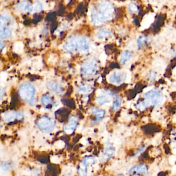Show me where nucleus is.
Here are the masks:
<instances>
[{
	"instance_id": "f257e3e1",
	"label": "nucleus",
	"mask_w": 176,
	"mask_h": 176,
	"mask_svg": "<svg viewBox=\"0 0 176 176\" xmlns=\"http://www.w3.org/2000/svg\"><path fill=\"white\" fill-rule=\"evenodd\" d=\"M145 97L154 105L160 104L163 100V96L162 94L160 92L156 91L148 92L145 94Z\"/></svg>"
},
{
	"instance_id": "f03ea898",
	"label": "nucleus",
	"mask_w": 176,
	"mask_h": 176,
	"mask_svg": "<svg viewBox=\"0 0 176 176\" xmlns=\"http://www.w3.org/2000/svg\"><path fill=\"white\" fill-rule=\"evenodd\" d=\"M95 163V159L93 157H87L83 159L80 164L79 174L80 176H87L88 167Z\"/></svg>"
},
{
	"instance_id": "7ed1b4c3",
	"label": "nucleus",
	"mask_w": 176,
	"mask_h": 176,
	"mask_svg": "<svg viewBox=\"0 0 176 176\" xmlns=\"http://www.w3.org/2000/svg\"><path fill=\"white\" fill-rule=\"evenodd\" d=\"M37 125L41 130L45 131H50L54 127V122L47 117H43L38 121Z\"/></svg>"
},
{
	"instance_id": "20e7f679",
	"label": "nucleus",
	"mask_w": 176,
	"mask_h": 176,
	"mask_svg": "<svg viewBox=\"0 0 176 176\" xmlns=\"http://www.w3.org/2000/svg\"><path fill=\"white\" fill-rule=\"evenodd\" d=\"M147 173V167L144 164L135 165L129 171V174L134 176H145Z\"/></svg>"
},
{
	"instance_id": "39448f33",
	"label": "nucleus",
	"mask_w": 176,
	"mask_h": 176,
	"mask_svg": "<svg viewBox=\"0 0 176 176\" xmlns=\"http://www.w3.org/2000/svg\"><path fill=\"white\" fill-rule=\"evenodd\" d=\"M77 125H78V122H77L76 118L75 117L72 118L69 122L63 128V130L66 133L68 134L72 133L76 128Z\"/></svg>"
},
{
	"instance_id": "423d86ee",
	"label": "nucleus",
	"mask_w": 176,
	"mask_h": 176,
	"mask_svg": "<svg viewBox=\"0 0 176 176\" xmlns=\"http://www.w3.org/2000/svg\"><path fill=\"white\" fill-rule=\"evenodd\" d=\"M126 75L123 72H115L110 78L112 82L120 84L125 79Z\"/></svg>"
},
{
	"instance_id": "0eeeda50",
	"label": "nucleus",
	"mask_w": 176,
	"mask_h": 176,
	"mask_svg": "<svg viewBox=\"0 0 176 176\" xmlns=\"http://www.w3.org/2000/svg\"><path fill=\"white\" fill-rule=\"evenodd\" d=\"M114 153V150L112 148H108L105 150L102 155V159L104 160H108L110 159Z\"/></svg>"
},
{
	"instance_id": "6e6552de",
	"label": "nucleus",
	"mask_w": 176,
	"mask_h": 176,
	"mask_svg": "<svg viewBox=\"0 0 176 176\" xmlns=\"http://www.w3.org/2000/svg\"><path fill=\"white\" fill-rule=\"evenodd\" d=\"M132 57L131 53L129 51H125L122 53V55L121 56V65H125V63L128 61Z\"/></svg>"
},
{
	"instance_id": "1a4fd4ad",
	"label": "nucleus",
	"mask_w": 176,
	"mask_h": 176,
	"mask_svg": "<svg viewBox=\"0 0 176 176\" xmlns=\"http://www.w3.org/2000/svg\"><path fill=\"white\" fill-rule=\"evenodd\" d=\"M94 114L95 115L98 121H101L104 116L105 112L103 111H99L98 109H94Z\"/></svg>"
},
{
	"instance_id": "9d476101",
	"label": "nucleus",
	"mask_w": 176,
	"mask_h": 176,
	"mask_svg": "<svg viewBox=\"0 0 176 176\" xmlns=\"http://www.w3.org/2000/svg\"><path fill=\"white\" fill-rule=\"evenodd\" d=\"M147 41H148V40L147 37H141L137 40V44H138V46L140 47L143 46V45H144L145 43H147Z\"/></svg>"
},
{
	"instance_id": "9b49d317",
	"label": "nucleus",
	"mask_w": 176,
	"mask_h": 176,
	"mask_svg": "<svg viewBox=\"0 0 176 176\" xmlns=\"http://www.w3.org/2000/svg\"><path fill=\"white\" fill-rule=\"evenodd\" d=\"M121 104V100L120 97L119 96H117L115 99V101L114 104V106H113V108L114 110H117Z\"/></svg>"
},
{
	"instance_id": "f8f14e48",
	"label": "nucleus",
	"mask_w": 176,
	"mask_h": 176,
	"mask_svg": "<svg viewBox=\"0 0 176 176\" xmlns=\"http://www.w3.org/2000/svg\"><path fill=\"white\" fill-rule=\"evenodd\" d=\"M129 9L132 12H135V13H137L138 10V7L134 3L130 4L129 5Z\"/></svg>"
},
{
	"instance_id": "ddd939ff",
	"label": "nucleus",
	"mask_w": 176,
	"mask_h": 176,
	"mask_svg": "<svg viewBox=\"0 0 176 176\" xmlns=\"http://www.w3.org/2000/svg\"><path fill=\"white\" fill-rule=\"evenodd\" d=\"M156 74L154 72H151L150 74L149 75V79L151 81H153L154 80L156 79Z\"/></svg>"
},
{
	"instance_id": "4468645a",
	"label": "nucleus",
	"mask_w": 176,
	"mask_h": 176,
	"mask_svg": "<svg viewBox=\"0 0 176 176\" xmlns=\"http://www.w3.org/2000/svg\"><path fill=\"white\" fill-rule=\"evenodd\" d=\"M43 102L45 104H48L50 102V99L48 98V97H43Z\"/></svg>"
}]
</instances>
